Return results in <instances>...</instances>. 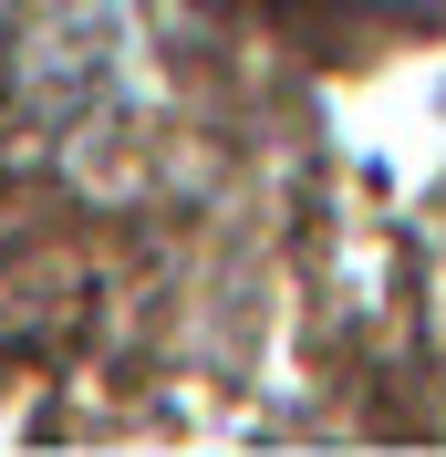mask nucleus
Listing matches in <instances>:
<instances>
[{
    "label": "nucleus",
    "mask_w": 446,
    "mask_h": 457,
    "mask_svg": "<svg viewBox=\"0 0 446 457\" xmlns=\"http://www.w3.org/2000/svg\"><path fill=\"white\" fill-rule=\"evenodd\" d=\"M322 11H353V21H405V31H436L446 0H322Z\"/></svg>",
    "instance_id": "obj_1"
}]
</instances>
